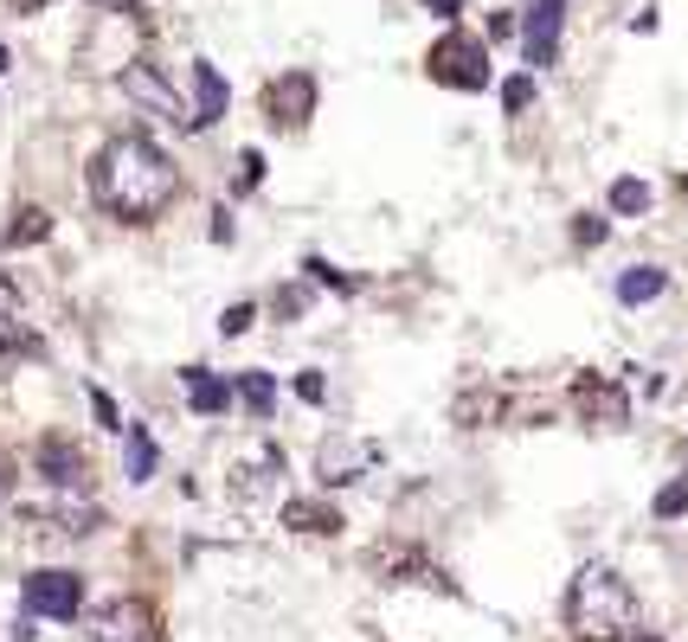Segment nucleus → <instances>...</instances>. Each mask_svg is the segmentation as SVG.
<instances>
[{
	"label": "nucleus",
	"mask_w": 688,
	"mask_h": 642,
	"mask_svg": "<svg viewBox=\"0 0 688 642\" xmlns=\"http://www.w3.org/2000/svg\"><path fill=\"white\" fill-rule=\"evenodd\" d=\"M663 290H669V270H656V264H631V270H617V303H624V308L656 303Z\"/></svg>",
	"instance_id": "4468645a"
},
{
	"label": "nucleus",
	"mask_w": 688,
	"mask_h": 642,
	"mask_svg": "<svg viewBox=\"0 0 688 642\" xmlns=\"http://www.w3.org/2000/svg\"><path fill=\"white\" fill-rule=\"evenodd\" d=\"M605 231H612L605 219H592V213H579V219H573V244H579V251H592V244H605Z\"/></svg>",
	"instance_id": "bb28decb"
},
{
	"label": "nucleus",
	"mask_w": 688,
	"mask_h": 642,
	"mask_svg": "<svg viewBox=\"0 0 688 642\" xmlns=\"http://www.w3.org/2000/svg\"><path fill=\"white\" fill-rule=\"evenodd\" d=\"M567 412H573L579 424H592V431H624V424H631V399H624L617 379L579 373L573 385H567Z\"/></svg>",
	"instance_id": "7ed1b4c3"
},
{
	"label": "nucleus",
	"mask_w": 688,
	"mask_h": 642,
	"mask_svg": "<svg viewBox=\"0 0 688 642\" xmlns=\"http://www.w3.org/2000/svg\"><path fill=\"white\" fill-rule=\"evenodd\" d=\"M644 642H656V636H644Z\"/></svg>",
	"instance_id": "ea45409f"
},
{
	"label": "nucleus",
	"mask_w": 688,
	"mask_h": 642,
	"mask_svg": "<svg viewBox=\"0 0 688 642\" xmlns=\"http://www.w3.org/2000/svg\"><path fill=\"white\" fill-rule=\"evenodd\" d=\"M528 104H535V84L528 77H508L502 84V110H528Z\"/></svg>",
	"instance_id": "7c9ffc66"
},
{
	"label": "nucleus",
	"mask_w": 688,
	"mask_h": 642,
	"mask_svg": "<svg viewBox=\"0 0 688 642\" xmlns=\"http://www.w3.org/2000/svg\"><path fill=\"white\" fill-rule=\"evenodd\" d=\"M226 104H232V84L219 77V65H193V129H213L226 122Z\"/></svg>",
	"instance_id": "9b49d317"
},
{
	"label": "nucleus",
	"mask_w": 688,
	"mask_h": 642,
	"mask_svg": "<svg viewBox=\"0 0 688 642\" xmlns=\"http://www.w3.org/2000/svg\"><path fill=\"white\" fill-rule=\"evenodd\" d=\"M374 572H380L386 585H406V572L438 578V572L424 566V553H419V546H406V540H386V546H374Z\"/></svg>",
	"instance_id": "dca6fc26"
},
{
	"label": "nucleus",
	"mask_w": 688,
	"mask_h": 642,
	"mask_svg": "<svg viewBox=\"0 0 688 642\" xmlns=\"http://www.w3.org/2000/svg\"><path fill=\"white\" fill-rule=\"evenodd\" d=\"M52 231V213H39V206H20L13 213V226H7V244H39Z\"/></svg>",
	"instance_id": "412c9836"
},
{
	"label": "nucleus",
	"mask_w": 688,
	"mask_h": 642,
	"mask_svg": "<svg viewBox=\"0 0 688 642\" xmlns=\"http://www.w3.org/2000/svg\"><path fill=\"white\" fill-rule=\"evenodd\" d=\"M367 456L374 450H354V437H329V444L315 450V476H322V482H354Z\"/></svg>",
	"instance_id": "ddd939ff"
},
{
	"label": "nucleus",
	"mask_w": 688,
	"mask_h": 642,
	"mask_svg": "<svg viewBox=\"0 0 688 642\" xmlns=\"http://www.w3.org/2000/svg\"><path fill=\"white\" fill-rule=\"evenodd\" d=\"M0 501H7V463H0Z\"/></svg>",
	"instance_id": "e433bc0d"
},
{
	"label": "nucleus",
	"mask_w": 688,
	"mask_h": 642,
	"mask_svg": "<svg viewBox=\"0 0 688 642\" xmlns=\"http://www.w3.org/2000/svg\"><path fill=\"white\" fill-rule=\"evenodd\" d=\"M431 13H438V20H458V13H463V0H431Z\"/></svg>",
	"instance_id": "72a5a7b5"
},
{
	"label": "nucleus",
	"mask_w": 688,
	"mask_h": 642,
	"mask_svg": "<svg viewBox=\"0 0 688 642\" xmlns=\"http://www.w3.org/2000/svg\"><path fill=\"white\" fill-rule=\"evenodd\" d=\"M251 322H258V303H232L226 315H219V335H245Z\"/></svg>",
	"instance_id": "cd10ccee"
},
{
	"label": "nucleus",
	"mask_w": 688,
	"mask_h": 642,
	"mask_svg": "<svg viewBox=\"0 0 688 642\" xmlns=\"http://www.w3.org/2000/svg\"><path fill=\"white\" fill-rule=\"evenodd\" d=\"M154 469H161V450H154V437L142 424H129V482H149Z\"/></svg>",
	"instance_id": "a211bd4d"
},
{
	"label": "nucleus",
	"mask_w": 688,
	"mask_h": 642,
	"mask_svg": "<svg viewBox=\"0 0 688 642\" xmlns=\"http://www.w3.org/2000/svg\"><path fill=\"white\" fill-rule=\"evenodd\" d=\"M181 379H187V392H193V412H206V417H219L232 399H238V385H226V379L206 373V367H187Z\"/></svg>",
	"instance_id": "f3484780"
},
{
	"label": "nucleus",
	"mask_w": 688,
	"mask_h": 642,
	"mask_svg": "<svg viewBox=\"0 0 688 642\" xmlns=\"http://www.w3.org/2000/svg\"><path fill=\"white\" fill-rule=\"evenodd\" d=\"M283 527L290 533H322V540H329V533H342L347 521H342L335 501H290V508H283Z\"/></svg>",
	"instance_id": "2eb2a0df"
},
{
	"label": "nucleus",
	"mask_w": 688,
	"mask_h": 642,
	"mask_svg": "<svg viewBox=\"0 0 688 642\" xmlns=\"http://www.w3.org/2000/svg\"><path fill=\"white\" fill-rule=\"evenodd\" d=\"M33 7H45V0H13V13H33Z\"/></svg>",
	"instance_id": "c9c22d12"
},
{
	"label": "nucleus",
	"mask_w": 688,
	"mask_h": 642,
	"mask_svg": "<svg viewBox=\"0 0 688 642\" xmlns=\"http://www.w3.org/2000/svg\"><path fill=\"white\" fill-rule=\"evenodd\" d=\"M651 199H656V193L644 187V181H631V174H624V181H612V213H617V219H644V213H651Z\"/></svg>",
	"instance_id": "6ab92c4d"
},
{
	"label": "nucleus",
	"mask_w": 688,
	"mask_h": 642,
	"mask_svg": "<svg viewBox=\"0 0 688 642\" xmlns=\"http://www.w3.org/2000/svg\"><path fill=\"white\" fill-rule=\"evenodd\" d=\"M303 308H309V283H283V290H277V315H283V322H297Z\"/></svg>",
	"instance_id": "a878e982"
},
{
	"label": "nucleus",
	"mask_w": 688,
	"mask_h": 642,
	"mask_svg": "<svg viewBox=\"0 0 688 642\" xmlns=\"http://www.w3.org/2000/svg\"><path fill=\"white\" fill-rule=\"evenodd\" d=\"M560 26H567V0H528V13H522V58H528V72H553Z\"/></svg>",
	"instance_id": "423d86ee"
},
{
	"label": "nucleus",
	"mask_w": 688,
	"mask_h": 642,
	"mask_svg": "<svg viewBox=\"0 0 688 642\" xmlns=\"http://www.w3.org/2000/svg\"><path fill=\"white\" fill-rule=\"evenodd\" d=\"M238 399H245L258 417H270V405H277V379L258 373V367H251V373H238Z\"/></svg>",
	"instance_id": "aec40b11"
},
{
	"label": "nucleus",
	"mask_w": 688,
	"mask_h": 642,
	"mask_svg": "<svg viewBox=\"0 0 688 642\" xmlns=\"http://www.w3.org/2000/svg\"><path fill=\"white\" fill-rule=\"evenodd\" d=\"M303 276L309 283H322V290H335V296H354V276H342L329 258H303Z\"/></svg>",
	"instance_id": "4be33fe9"
},
{
	"label": "nucleus",
	"mask_w": 688,
	"mask_h": 642,
	"mask_svg": "<svg viewBox=\"0 0 688 642\" xmlns=\"http://www.w3.org/2000/svg\"><path fill=\"white\" fill-rule=\"evenodd\" d=\"M567 630L585 642H605V636H631L637 630V591L617 578L612 566H585L567 585Z\"/></svg>",
	"instance_id": "f03ea898"
},
{
	"label": "nucleus",
	"mask_w": 688,
	"mask_h": 642,
	"mask_svg": "<svg viewBox=\"0 0 688 642\" xmlns=\"http://www.w3.org/2000/svg\"><path fill=\"white\" fill-rule=\"evenodd\" d=\"M174 193H181V167H174V154L161 149L154 135H116L104 142V154L90 161V199L116 213L122 226H149L161 219L168 206H174Z\"/></svg>",
	"instance_id": "f257e3e1"
},
{
	"label": "nucleus",
	"mask_w": 688,
	"mask_h": 642,
	"mask_svg": "<svg viewBox=\"0 0 688 642\" xmlns=\"http://www.w3.org/2000/svg\"><path fill=\"white\" fill-rule=\"evenodd\" d=\"M20 598H26V617L72 623L77 610H84V578H77V572H33V578L20 585Z\"/></svg>",
	"instance_id": "39448f33"
},
{
	"label": "nucleus",
	"mask_w": 688,
	"mask_h": 642,
	"mask_svg": "<svg viewBox=\"0 0 688 642\" xmlns=\"http://www.w3.org/2000/svg\"><path fill=\"white\" fill-rule=\"evenodd\" d=\"M297 399H303V405H322V399H329V379L315 373V367H303V373H297Z\"/></svg>",
	"instance_id": "c756f323"
},
{
	"label": "nucleus",
	"mask_w": 688,
	"mask_h": 642,
	"mask_svg": "<svg viewBox=\"0 0 688 642\" xmlns=\"http://www.w3.org/2000/svg\"><path fill=\"white\" fill-rule=\"evenodd\" d=\"M90 636L97 642H154V610L142 598H116L90 617Z\"/></svg>",
	"instance_id": "1a4fd4ad"
},
{
	"label": "nucleus",
	"mask_w": 688,
	"mask_h": 642,
	"mask_svg": "<svg viewBox=\"0 0 688 642\" xmlns=\"http://www.w3.org/2000/svg\"><path fill=\"white\" fill-rule=\"evenodd\" d=\"M424 65L451 90H490V52H483V39H470V33H444Z\"/></svg>",
	"instance_id": "20e7f679"
},
{
	"label": "nucleus",
	"mask_w": 688,
	"mask_h": 642,
	"mask_svg": "<svg viewBox=\"0 0 688 642\" xmlns=\"http://www.w3.org/2000/svg\"><path fill=\"white\" fill-rule=\"evenodd\" d=\"M265 122L270 129H303L309 122V110H315V77L309 72H277L265 84Z\"/></svg>",
	"instance_id": "0eeeda50"
},
{
	"label": "nucleus",
	"mask_w": 688,
	"mask_h": 642,
	"mask_svg": "<svg viewBox=\"0 0 688 642\" xmlns=\"http://www.w3.org/2000/svg\"><path fill=\"white\" fill-rule=\"evenodd\" d=\"M0 72H7V52H0Z\"/></svg>",
	"instance_id": "4c0bfd02"
},
{
	"label": "nucleus",
	"mask_w": 688,
	"mask_h": 642,
	"mask_svg": "<svg viewBox=\"0 0 688 642\" xmlns=\"http://www.w3.org/2000/svg\"><path fill=\"white\" fill-rule=\"evenodd\" d=\"M39 476H45L52 489H84V456H77V444L45 437V444H39Z\"/></svg>",
	"instance_id": "f8f14e48"
},
{
	"label": "nucleus",
	"mask_w": 688,
	"mask_h": 642,
	"mask_svg": "<svg viewBox=\"0 0 688 642\" xmlns=\"http://www.w3.org/2000/svg\"><path fill=\"white\" fill-rule=\"evenodd\" d=\"M522 33V20L515 13H490V39H515Z\"/></svg>",
	"instance_id": "2f4dec72"
},
{
	"label": "nucleus",
	"mask_w": 688,
	"mask_h": 642,
	"mask_svg": "<svg viewBox=\"0 0 688 642\" xmlns=\"http://www.w3.org/2000/svg\"><path fill=\"white\" fill-rule=\"evenodd\" d=\"M90 412H97V424H104V431H129V424H122V412H116V399H110V392H97V385H90Z\"/></svg>",
	"instance_id": "c85d7f7f"
},
{
	"label": "nucleus",
	"mask_w": 688,
	"mask_h": 642,
	"mask_svg": "<svg viewBox=\"0 0 688 642\" xmlns=\"http://www.w3.org/2000/svg\"><path fill=\"white\" fill-rule=\"evenodd\" d=\"M258 187H265V154L245 149L238 154V174H232V193H258Z\"/></svg>",
	"instance_id": "5701e85b"
},
{
	"label": "nucleus",
	"mask_w": 688,
	"mask_h": 642,
	"mask_svg": "<svg viewBox=\"0 0 688 642\" xmlns=\"http://www.w3.org/2000/svg\"><path fill=\"white\" fill-rule=\"evenodd\" d=\"M7 353H39V335H26L13 315H0V360H7Z\"/></svg>",
	"instance_id": "b1692460"
},
{
	"label": "nucleus",
	"mask_w": 688,
	"mask_h": 642,
	"mask_svg": "<svg viewBox=\"0 0 688 642\" xmlns=\"http://www.w3.org/2000/svg\"><path fill=\"white\" fill-rule=\"evenodd\" d=\"M688 514V476H676L669 489L656 494V521H682Z\"/></svg>",
	"instance_id": "393cba45"
},
{
	"label": "nucleus",
	"mask_w": 688,
	"mask_h": 642,
	"mask_svg": "<svg viewBox=\"0 0 688 642\" xmlns=\"http://www.w3.org/2000/svg\"><path fill=\"white\" fill-rule=\"evenodd\" d=\"M90 7H104V13H129V20H136V0H90Z\"/></svg>",
	"instance_id": "473e14b6"
},
{
	"label": "nucleus",
	"mask_w": 688,
	"mask_h": 642,
	"mask_svg": "<svg viewBox=\"0 0 688 642\" xmlns=\"http://www.w3.org/2000/svg\"><path fill=\"white\" fill-rule=\"evenodd\" d=\"M508 412H515L508 385H470V392H458V399H451V417H458L463 431H490V424H502Z\"/></svg>",
	"instance_id": "9d476101"
},
{
	"label": "nucleus",
	"mask_w": 688,
	"mask_h": 642,
	"mask_svg": "<svg viewBox=\"0 0 688 642\" xmlns=\"http://www.w3.org/2000/svg\"><path fill=\"white\" fill-rule=\"evenodd\" d=\"M682 193H688V181H682Z\"/></svg>",
	"instance_id": "58836bf2"
},
{
	"label": "nucleus",
	"mask_w": 688,
	"mask_h": 642,
	"mask_svg": "<svg viewBox=\"0 0 688 642\" xmlns=\"http://www.w3.org/2000/svg\"><path fill=\"white\" fill-rule=\"evenodd\" d=\"M122 90H129L142 110H154V116H168V122H181V129H193V110L174 97V84L154 72L149 58H129V65H122Z\"/></svg>",
	"instance_id": "6e6552de"
},
{
	"label": "nucleus",
	"mask_w": 688,
	"mask_h": 642,
	"mask_svg": "<svg viewBox=\"0 0 688 642\" xmlns=\"http://www.w3.org/2000/svg\"><path fill=\"white\" fill-rule=\"evenodd\" d=\"M13 303H20V296H13V283L0 276V315H13Z\"/></svg>",
	"instance_id": "f704fd0d"
},
{
	"label": "nucleus",
	"mask_w": 688,
	"mask_h": 642,
	"mask_svg": "<svg viewBox=\"0 0 688 642\" xmlns=\"http://www.w3.org/2000/svg\"><path fill=\"white\" fill-rule=\"evenodd\" d=\"M682 456H688V450H682Z\"/></svg>",
	"instance_id": "a19ab883"
}]
</instances>
